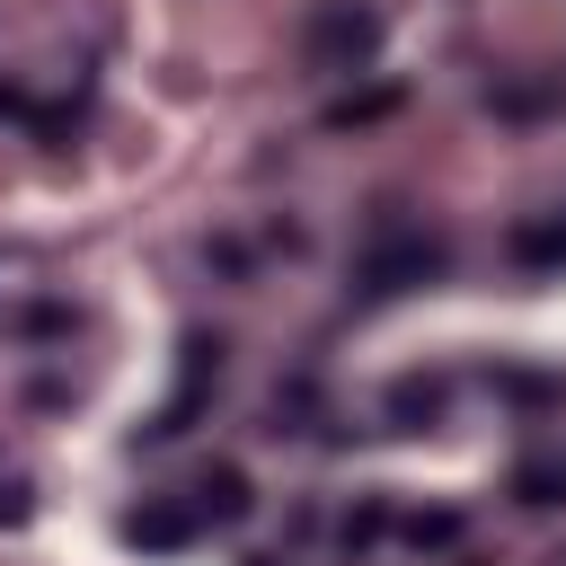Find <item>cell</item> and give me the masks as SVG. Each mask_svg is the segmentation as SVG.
I'll return each mask as SVG.
<instances>
[{"label":"cell","instance_id":"cell-1","mask_svg":"<svg viewBox=\"0 0 566 566\" xmlns=\"http://www.w3.org/2000/svg\"><path fill=\"white\" fill-rule=\"evenodd\" d=\"M380 53V9L371 0H318L310 27H301V62L318 80H345V71H371Z\"/></svg>","mask_w":566,"mask_h":566},{"label":"cell","instance_id":"cell-2","mask_svg":"<svg viewBox=\"0 0 566 566\" xmlns=\"http://www.w3.org/2000/svg\"><path fill=\"white\" fill-rule=\"evenodd\" d=\"M424 274H442V239H424V230H380V239L363 248V265H354V283H363L371 301L424 283Z\"/></svg>","mask_w":566,"mask_h":566},{"label":"cell","instance_id":"cell-3","mask_svg":"<svg viewBox=\"0 0 566 566\" xmlns=\"http://www.w3.org/2000/svg\"><path fill=\"white\" fill-rule=\"evenodd\" d=\"M195 531H203V522H195V504H186V495H150V504H133V513H124V539H133V548H159V557H168V548H186Z\"/></svg>","mask_w":566,"mask_h":566},{"label":"cell","instance_id":"cell-4","mask_svg":"<svg viewBox=\"0 0 566 566\" xmlns=\"http://www.w3.org/2000/svg\"><path fill=\"white\" fill-rule=\"evenodd\" d=\"M186 504H195V522H203V531H230V522H248V478H239L230 460H212V469L186 486Z\"/></svg>","mask_w":566,"mask_h":566},{"label":"cell","instance_id":"cell-5","mask_svg":"<svg viewBox=\"0 0 566 566\" xmlns=\"http://www.w3.org/2000/svg\"><path fill=\"white\" fill-rule=\"evenodd\" d=\"M389 416H407V424L424 416V424H433V416H442V380H398V389H389Z\"/></svg>","mask_w":566,"mask_h":566},{"label":"cell","instance_id":"cell-6","mask_svg":"<svg viewBox=\"0 0 566 566\" xmlns=\"http://www.w3.org/2000/svg\"><path fill=\"white\" fill-rule=\"evenodd\" d=\"M513 486H522V504H566V469H557V460H531Z\"/></svg>","mask_w":566,"mask_h":566},{"label":"cell","instance_id":"cell-7","mask_svg":"<svg viewBox=\"0 0 566 566\" xmlns=\"http://www.w3.org/2000/svg\"><path fill=\"white\" fill-rule=\"evenodd\" d=\"M451 531H460V522H451V513H416V522H407V539H416V548H424V539H433V548H442V539H451Z\"/></svg>","mask_w":566,"mask_h":566}]
</instances>
